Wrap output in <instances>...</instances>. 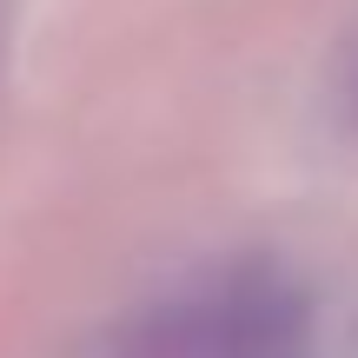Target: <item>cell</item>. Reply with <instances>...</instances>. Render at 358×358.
<instances>
[{"mask_svg":"<svg viewBox=\"0 0 358 358\" xmlns=\"http://www.w3.org/2000/svg\"><path fill=\"white\" fill-rule=\"evenodd\" d=\"M306 332V299L279 272H232L199 299H173L113 332L106 358H279Z\"/></svg>","mask_w":358,"mask_h":358,"instance_id":"6da1fadb","label":"cell"},{"mask_svg":"<svg viewBox=\"0 0 358 358\" xmlns=\"http://www.w3.org/2000/svg\"><path fill=\"white\" fill-rule=\"evenodd\" d=\"M345 100H352V120H358V47H352V73H345Z\"/></svg>","mask_w":358,"mask_h":358,"instance_id":"7a4b0ae2","label":"cell"}]
</instances>
